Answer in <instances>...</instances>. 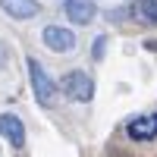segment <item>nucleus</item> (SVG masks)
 <instances>
[{
	"label": "nucleus",
	"mask_w": 157,
	"mask_h": 157,
	"mask_svg": "<svg viewBox=\"0 0 157 157\" xmlns=\"http://www.w3.org/2000/svg\"><path fill=\"white\" fill-rule=\"evenodd\" d=\"M63 3H66V0H63Z\"/></svg>",
	"instance_id": "11"
},
{
	"label": "nucleus",
	"mask_w": 157,
	"mask_h": 157,
	"mask_svg": "<svg viewBox=\"0 0 157 157\" xmlns=\"http://www.w3.org/2000/svg\"><path fill=\"white\" fill-rule=\"evenodd\" d=\"M0 135H3L13 148H22L25 145V126L19 116H13V113H0Z\"/></svg>",
	"instance_id": "5"
},
{
	"label": "nucleus",
	"mask_w": 157,
	"mask_h": 157,
	"mask_svg": "<svg viewBox=\"0 0 157 157\" xmlns=\"http://www.w3.org/2000/svg\"><path fill=\"white\" fill-rule=\"evenodd\" d=\"M94 3L91 0H66V19H72L75 25H88L94 19Z\"/></svg>",
	"instance_id": "7"
},
{
	"label": "nucleus",
	"mask_w": 157,
	"mask_h": 157,
	"mask_svg": "<svg viewBox=\"0 0 157 157\" xmlns=\"http://www.w3.org/2000/svg\"><path fill=\"white\" fill-rule=\"evenodd\" d=\"M60 91H63L69 101L88 104L91 98H94V78L85 75V72H66V75L60 78Z\"/></svg>",
	"instance_id": "2"
},
{
	"label": "nucleus",
	"mask_w": 157,
	"mask_h": 157,
	"mask_svg": "<svg viewBox=\"0 0 157 157\" xmlns=\"http://www.w3.org/2000/svg\"><path fill=\"white\" fill-rule=\"evenodd\" d=\"M104 44H107V38H104V35H101V38H94V47H91V57H94V60H101V57H104Z\"/></svg>",
	"instance_id": "9"
},
{
	"label": "nucleus",
	"mask_w": 157,
	"mask_h": 157,
	"mask_svg": "<svg viewBox=\"0 0 157 157\" xmlns=\"http://www.w3.org/2000/svg\"><path fill=\"white\" fill-rule=\"evenodd\" d=\"M25 66H29V78H32V91H35V98L41 107H54V101H57V82L47 75V69L38 63L35 57L25 60Z\"/></svg>",
	"instance_id": "1"
},
{
	"label": "nucleus",
	"mask_w": 157,
	"mask_h": 157,
	"mask_svg": "<svg viewBox=\"0 0 157 157\" xmlns=\"http://www.w3.org/2000/svg\"><path fill=\"white\" fill-rule=\"evenodd\" d=\"M0 6H3V13L13 16V19H35L38 13H41V3H38V0H0Z\"/></svg>",
	"instance_id": "6"
},
{
	"label": "nucleus",
	"mask_w": 157,
	"mask_h": 157,
	"mask_svg": "<svg viewBox=\"0 0 157 157\" xmlns=\"http://www.w3.org/2000/svg\"><path fill=\"white\" fill-rule=\"evenodd\" d=\"M138 13L145 16V22L157 25V0H138Z\"/></svg>",
	"instance_id": "8"
},
{
	"label": "nucleus",
	"mask_w": 157,
	"mask_h": 157,
	"mask_svg": "<svg viewBox=\"0 0 157 157\" xmlns=\"http://www.w3.org/2000/svg\"><path fill=\"white\" fill-rule=\"evenodd\" d=\"M126 135L132 138V141H151V138H157V113L132 120V123L126 126Z\"/></svg>",
	"instance_id": "4"
},
{
	"label": "nucleus",
	"mask_w": 157,
	"mask_h": 157,
	"mask_svg": "<svg viewBox=\"0 0 157 157\" xmlns=\"http://www.w3.org/2000/svg\"><path fill=\"white\" fill-rule=\"evenodd\" d=\"M6 60H10V50H6V44H3V41H0V69L6 66Z\"/></svg>",
	"instance_id": "10"
},
{
	"label": "nucleus",
	"mask_w": 157,
	"mask_h": 157,
	"mask_svg": "<svg viewBox=\"0 0 157 157\" xmlns=\"http://www.w3.org/2000/svg\"><path fill=\"white\" fill-rule=\"evenodd\" d=\"M41 41L54 50V54H69V50L75 47V35L69 29H63V25H47V29L41 32Z\"/></svg>",
	"instance_id": "3"
}]
</instances>
